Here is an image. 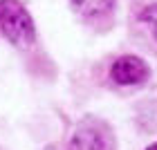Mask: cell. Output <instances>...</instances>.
Returning <instances> with one entry per match:
<instances>
[{
    "label": "cell",
    "mask_w": 157,
    "mask_h": 150,
    "mask_svg": "<svg viewBox=\"0 0 157 150\" xmlns=\"http://www.w3.org/2000/svg\"><path fill=\"white\" fill-rule=\"evenodd\" d=\"M0 32L18 47L32 45L36 38L32 16L18 0H0Z\"/></svg>",
    "instance_id": "1"
},
{
    "label": "cell",
    "mask_w": 157,
    "mask_h": 150,
    "mask_svg": "<svg viewBox=\"0 0 157 150\" xmlns=\"http://www.w3.org/2000/svg\"><path fill=\"white\" fill-rule=\"evenodd\" d=\"M70 150H115V139L101 121H83L70 139Z\"/></svg>",
    "instance_id": "2"
},
{
    "label": "cell",
    "mask_w": 157,
    "mask_h": 150,
    "mask_svg": "<svg viewBox=\"0 0 157 150\" xmlns=\"http://www.w3.org/2000/svg\"><path fill=\"white\" fill-rule=\"evenodd\" d=\"M110 76L119 85H137L148 76V67L137 56H121V58L115 61V65L110 69Z\"/></svg>",
    "instance_id": "3"
},
{
    "label": "cell",
    "mask_w": 157,
    "mask_h": 150,
    "mask_svg": "<svg viewBox=\"0 0 157 150\" xmlns=\"http://www.w3.org/2000/svg\"><path fill=\"white\" fill-rule=\"evenodd\" d=\"M74 9L85 18H99L108 13L115 5V0H72Z\"/></svg>",
    "instance_id": "4"
},
{
    "label": "cell",
    "mask_w": 157,
    "mask_h": 150,
    "mask_svg": "<svg viewBox=\"0 0 157 150\" xmlns=\"http://www.w3.org/2000/svg\"><path fill=\"white\" fill-rule=\"evenodd\" d=\"M141 23L148 25V29H151V34L155 36L157 40V5H151V7H146L144 11H141Z\"/></svg>",
    "instance_id": "5"
},
{
    "label": "cell",
    "mask_w": 157,
    "mask_h": 150,
    "mask_svg": "<svg viewBox=\"0 0 157 150\" xmlns=\"http://www.w3.org/2000/svg\"><path fill=\"white\" fill-rule=\"evenodd\" d=\"M146 150H157V144H153L151 148H146Z\"/></svg>",
    "instance_id": "6"
}]
</instances>
